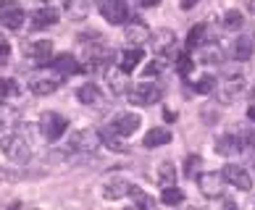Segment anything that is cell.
I'll list each match as a JSON object with an SVG mask.
<instances>
[{
	"mask_svg": "<svg viewBox=\"0 0 255 210\" xmlns=\"http://www.w3.org/2000/svg\"><path fill=\"white\" fill-rule=\"evenodd\" d=\"M21 53H24L29 61H34V66H45V63H50V58H53V42H50V40L24 42V45H21Z\"/></svg>",
	"mask_w": 255,
	"mask_h": 210,
	"instance_id": "obj_7",
	"label": "cell"
},
{
	"mask_svg": "<svg viewBox=\"0 0 255 210\" xmlns=\"http://www.w3.org/2000/svg\"><path fill=\"white\" fill-rule=\"evenodd\" d=\"M248 8H250V13H255V0H250V3H248Z\"/></svg>",
	"mask_w": 255,
	"mask_h": 210,
	"instance_id": "obj_44",
	"label": "cell"
},
{
	"mask_svg": "<svg viewBox=\"0 0 255 210\" xmlns=\"http://www.w3.org/2000/svg\"><path fill=\"white\" fill-rule=\"evenodd\" d=\"M100 139H103V145H106L108 150H113V152H127V145L121 142L124 137H119L111 126H108L106 131H100Z\"/></svg>",
	"mask_w": 255,
	"mask_h": 210,
	"instance_id": "obj_26",
	"label": "cell"
},
{
	"mask_svg": "<svg viewBox=\"0 0 255 210\" xmlns=\"http://www.w3.org/2000/svg\"><path fill=\"white\" fill-rule=\"evenodd\" d=\"M216 76L213 74H205V76H200V79H197L192 87H195V92H200V95H211V92H216Z\"/></svg>",
	"mask_w": 255,
	"mask_h": 210,
	"instance_id": "obj_30",
	"label": "cell"
},
{
	"mask_svg": "<svg viewBox=\"0 0 255 210\" xmlns=\"http://www.w3.org/2000/svg\"><path fill=\"white\" fill-rule=\"evenodd\" d=\"M95 3H98L100 16L106 18L108 24L121 26V24L129 21V5H127V0H95Z\"/></svg>",
	"mask_w": 255,
	"mask_h": 210,
	"instance_id": "obj_3",
	"label": "cell"
},
{
	"mask_svg": "<svg viewBox=\"0 0 255 210\" xmlns=\"http://www.w3.org/2000/svg\"><path fill=\"white\" fill-rule=\"evenodd\" d=\"M0 150H3V155L8 160H13L18 166L29 163V158H32V145L21 134H5L0 139Z\"/></svg>",
	"mask_w": 255,
	"mask_h": 210,
	"instance_id": "obj_1",
	"label": "cell"
},
{
	"mask_svg": "<svg viewBox=\"0 0 255 210\" xmlns=\"http://www.w3.org/2000/svg\"><path fill=\"white\" fill-rule=\"evenodd\" d=\"M8 53H11L8 42H0V63H5V61H8Z\"/></svg>",
	"mask_w": 255,
	"mask_h": 210,
	"instance_id": "obj_39",
	"label": "cell"
},
{
	"mask_svg": "<svg viewBox=\"0 0 255 210\" xmlns=\"http://www.w3.org/2000/svg\"><path fill=\"white\" fill-rule=\"evenodd\" d=\"M158 181H160V184H174V181H176V166L171 163V160H163V163H160L158 166Z\"/></svg>",
	"mask_w": 255,
	"mask_h": 210,
	"instance_id": "obj_28",
	"label": "cell"
},
{
	"mask_svg": "<svg viewBox=\"0 0 255 210\" xmlns=\"http://www.w3.org/2000/svg\"><path fill=\"white\" fill-rule=\"evenodd\" d=\"M166 61L168 58H163V55H158L155 61H150V66H145V76H158L160 71L166 69Z\"/></svg>",
	"mask_w": 255,
	"mask_h": 210,
	"instance_id": "obj_34",
	"label": "cell"
},
{
	"mask_svg": "<svg viewBox=\"0 0 255 210\" xmlns=\"http://www.w3.org/2000/svg\"><path fill=\"white\" fill-rule=\"evenodd\" d=\"M142 61V47H129V50H124L121 53V58H119V69L121 71H127V74H131L137 69V63Z\"/></svg>",
	"mask_w": 255,
	"mask_h": 210,
	"instance_id": "obj_23",
	"label": "cell"
},
{
	"mask_svg": "<svg viewBox=\"0 0 255 210\" xmlns=\"http://www.w3.org/2000/svg\"><path fill=\"white\" fill-rule=\"evenodd\" d=\"M18 123V108L8 105L5 100H0V131H8Z\"/></svg>",
	"mask_w": 255,
	"mask_h": 210,
	"instance_id": "obj_22",
	"label": "cell"
},
{
	"mask_svg": "<svg viewBox=\"0 0 255 210\" xmlns=\"http://www.w3.org/2000/svg\"><path fill=\"white\" fill-rule=\"evenodd\" d=\"M24 18H26V13L16 0H0V24L5 29H18L24 24Z\"/></svg>",
	"mask_w": 255,
	"mask_h": 210,
	"instance_id": "obj_8",
	"label": "cell"
},
{
	"mask_svg": "<svg viewBox=\"0 0 255 210\" xmlns=\"http://www.w3.org/2000/svg\"><path fill=\"white\" fill-rule=\"evenodd\" d=\"M32 26L34 29H45V26H55L58 24V11H55L53 5H45V8H37L32 11Z\"/></svg>",
	"mask_w": 255,
	"mask_h": 210,
	"instance_id": "obj_17",
	"label": "cell"
},
{
	"mask_svg": "<svg viewBox=\"0 0 255 210\" xmlns=\"http://www.w3.org/2000/svg\"><path fill=\"white\" fill-rule=\"evenodd\" d=\"M224 184H226L224 174H216V171H208V174L197 176V187H200V192L205 197H221L224 195Z\"/></svg>",
	"mask_w": 255,
	"mask_h": 210,
	"instance_id": "obj_13",
	"label": "cell"
},
{
	"mask_svg": "<svg viewBox=\"0 0 255 210\" xmlns=\"http://www.w3.org/2000/svg\"><path fill=\"white\" fill-rule=\"evenodd\" d=\"M176 71L182 74V76H187V74L192 71V58H190L187 53H182V55L176 58Z\"/></svg>",
	"mask_w": 255,
	"mask_h": 210,
	"instance_id": "obj_36",
	"label": "cell"
},
{
	"mask_svg": "<svg viewBox=\"0 0 255 210\" xmlns=\"http://www.w3.org/2000/svg\"><path fill=\"white\" fill-rule=\"evenodd\" d=\"M77 98L82 105H100L103 103V95L100 90L95 87V84H82V87L77 90Z\"/></svg>",
	"mask_w": 255,
	"mask_h": 210,
	"instance_id": "obj_25",
	"label": "cell"
},
{
	"mask_svg": "<svg viewBox=\"0 0 255 210\" xmlns=\"http://www.w3.org/2000/svg\"><path fill=\"white\" fill-rule=\"evenodd\" d=\"M50 66H53V69L58 71L61 76H63V79H66V76H71V74H77V71H82V66L77 63V58H74V55H69V53L55 55Z\"/></svg>",
	"mask_w": 255,
	"mask_h": 210,
	"instance_id": "obj_19",
	"label": "cell"
},
{
	"mask_svg": "<svg viewBox=\"0 0 255 210\" xmlns=\"http://www.w3.org/2000/svg\"><path fill=\"white\" fill-rule=\"evenodd\" d=\"M139 123H142V118H139V113H119L116 118L111 121V129L116 131L119 137H131L134 131L139 129Z\"/></svg>",
	"mask_w": 255,
	"mask_h": 210,
	"instance_id": "obj_14",
	"label": "cell"
},
{
	"mask_svg": "<svg viewBox=\"0 0 255 210\" xmlns=\"http://www.w3.org/2000/svg\"><path fill=\"white\" fill-rule=\"evenodd\" d=\"M11 95H18V87L13 79H0V100L11 98Z\"/></svg>",
	"mask_w": 255,
	"mask_h": 210,
	"instance_id": "obj_35",
	"label": "cell"
},
{
	"mask_svg": "<svg viewBox=\"0 0 255 210\" xmlns=\"http://www.w3.org/2000/svg\"><path fill=\"white\" fill-rule=\"evenodd\" d=\"M221 174H224V179H226V184L237 187L240 192H250V189H253V179H250V174H248V171H245L242 166L226 163Z\"/></svg>",
	"mask_w": 255,
	"mask_h": 210,
	"instance_id": "obj_12",
	"label": "cell"
},
{
	"mask_svg": "<svg viewBox=\"0 0 255 210\" xmlns=\"http://www.w3.org/2000/svg\"><path fill=\"white\" fill-rule=\"evenodd\" d=\"M100 131L95 129H77V131H71L69 134V147L71 152H92V150H98L100 147Z\"/></svg>",
	"mask_w": 255,
	"mask_h": 210,
	"instance_id": "obj_4",
	"label": "cell"
},
{
	"mask_svg": "<svg viewBox=\"0 0 255 210\" xmlns=\"http://www.w3.org/2000/svg\"><path fill=\"white\" fill-rule=\"evenodd\" d=\"M205 24H197V26H192L190 29V34H187V47H190V50H195V47H200L205 40Z\"/></svg>",
	"mask_w": 255,
	"mask_h": 210,
	"instance_id": "obj_31",
	"label": "cell"
},
{
	"mask_svg": "<svg viewBox=\"0 0 255 210\" xmlns=\"http://www.w3.org/2000/svg\"><path fill=\"white\" fill-rule=\"evenodd\" d=\"M66 118L58 116L55 110H45L42 116H40V134L48 139V142H55V139H61L66 134Z\"/></svg>",
	"mask_w": 255,
	"mask_h": 210,
	"instance_id": "obj_5",
	"label": "cell"
},
{
	"mask_svg": "<svg viewBox=\"0 0 255 210\" xmlns=\"http://www.w3.org/2000/svg\"><path fill=\"white\" fill-rule=\"evenodd\" d=\"M242 24H245V16L240 13V11H226L224 13V29L226 32H237V29H242Z\"/></svg>",
	"mask_w": 255,
	"mask_h": 210,
	"instance_id": "obj_29",
	"label": "cell"
},
{
	"mask_svg": "<svg viewBox=\"0 0 255 210\" xmlns=\"http://www.w3.org/2000/svg\"><path fill=\"white\" fill-rule=\"evenodd\" d=\"M21 174H13V171H0V181H18Z\"/></svg>",
	"mask_w": 255,
	"mask_h": 210,
	"instance_id": "obj_37",
	"label": "cell"
},
{
	"mask_svg": "<svg viewBox=\"0 0 255 210\" xmlns=\"http://www.w3.org/2000/svg\"><path fill=\"white\" fill-rule=\"evenodd\" d=\"M127 98L131 105H155L160 98H163V90H160V84L155 82H137V84H131L129 92H127Z\"/></svg>",
	"mask_w": 255,
	"mask_h": 210,
	"instance_id": "obj_2",
	"label": "cell"
},
{
	"mask_svg": "<svg viewBox=\"0 0 255 210\" xmlns=\"http://www.w3.org/2000/svg\"><path fill=\"white\" fill-rule=\"evenodd\" d=\"M129 195H131V200H134L139 208H155V200H153V197H147L142 189L134 187V184H131V192H129Z\"/></svg>",
	"mask_w": 255,
	"mask_h": 210,
	"instance_id": "obj_32",
	"label": "cell"
},
{
	"mask_svg": "<svg viewBox=\"0 0 255 210\" xmlns=\"http://www.w3.org/2000/svg\"><path fill=\"white\" fill-rule=\"evenodd\" d=\"M242 92H245V79H242V76H237V79L232 76V79H226V82H221V84H216V100L224 103V105L234 103Z\"/></svg>",
	"mask_w": 255,
	"mask_h": 210,
	"instance_id": "obj_10",
	"label": "cell"
},
{
	"mask_svg": "<svg viewBox=\"0 0 255 210\" xmlns=\"http://www.w3.org/2000/svg\"><path fill=\"white\" fill-rule=\"evenodd\" d=\"M242 142H245V145H250V147L255 150V131H245V134H242Z\"/></svg>",
	"mask_w": 255,
	"mask_h": 210,
	"instance_id": "obj_38",
	"label": "cell"
},
{
	"mask_svg": "<svg viewBox=\"0 0 255 210\" xmlns=\"http://www.w3.org/2000/svg\"><path fill=\"white\" fill-rule=\"evenodd\" d=\"M163 116H166V121H176V113H171V110H163Z\"/></svg>",
	"mask_w": 255,
	"mask_h": 210,
	"instance_id": "obj_42",
	"label": "cell"
},
{
	"mask_svg": "<svg viewBox=\"0 0 255 210\" xmlns=\"http://www.w3.org/2000/svg\"><path fill=\"white\" fill-rule=\"evenodd\" d=\"M108 82H111V92L113 95H127L129 87H127V71L121 69H108Z\"/></svg>",
	"mask_w": 255,
	"mask_h": 210,
	"instance_id": "obj_24",
	"label": "cell"
},
{
	"mask_svg": "<svg viewBox=\"0 0 255 210\" xmlns=\"http://www.w3.org/2000/svg\"><path fill=\"white\" fill-rule=\"evenodd\" d=\"M197 3V0H182V8H192Z\"/></svg>",
	"mask_w": 255,
	"mask_h": 210,
	"instance_id": "obj_43",
	"label": "cell"
},
{
	"mask_svg": "<svg viewBox=\"0 0 255 210\" xmlns=\"http://www.w3.org/2000/svg\"><path fill=\"white\" fill-rule=\"evenodd\" d=\"M129 192H131V184H129L127 179H119V176H113V179H108L106 184H103V197L111 200V203H116V200L127 197Z\"/></svg>",
	"mask_w": 255,
	"mask_h": 210,
	"instance_id": "obj_15",
	"label": "cell"
},
{
	"mask_svg": "<svg viewBox=\"0 0 255 210\" xmlns=\"http://www.w3.org/2000/svg\"><path fill=\"white\" fill-rule=\"evenodd\" d=\"M248 118L255 123V105H250V108H248Z\"/></svg>",
	"mask_w": 255,
	"mask_h": 210,
	"instance_id": "obj_41",
	"label": "cell"
},
{
	"mask_svg": "<svg viewBox=\"0 0 255 210\" xmlns=\"http://www.w3.org/2000/svg\"><path fill=\"white\" fill-rule=\"evenodd\" d=\"M137 3L142 5V8H155V5L160 3V0H137Z\"/></svg>",
	"mask_w": 255,
	"mask_h": 210,
	"instance_id": "obj_40",
	"label": "cell"
},
{
	"mask_svg": "<svg viewBox=\"0 0 255 210\" xmlns=\"http://www.w3.org/2000/svg\"><path fill=\"white\" fill-rule=\"evenodd\" d=\"M255 53V42L250 37H237V40L232 42V58L234 61H250Z\"/></svg>",
	"mask_w": 255,
	"mask_h": 210,
	"instance_id": "obj_21",
	"label": "cell"
},
{
	"mask_svg": "<svg viewBox=\"0 0 255 210\" xmlns=\"http://www.w3.org/2000/svg\"><path fill=\"white\" fill-rule=\"evenodd\" d=\"M171 142V131H168L166 126H153L145 134V139H142V145L147 147V150H153V147H163V145H168Z\"/></svg>",
	"mask_w": 255,
	"mask_h": 210,
	"instance_id": "obj_20",
	"label": "cell"
},
{
	"mask_svg": "<svg viewBox=\"0 0 255 210\" xmlns=\"http://www.w3.org/2000/svg\"><path fill=\"white\" fill-rule=\"evenodd\" d=\"M160 203L163 205H182L184 203V192L176 184H166L163 192H160Z\"/></svg>",
	"mask_w": 255,
	"mask_h": 210,
	"instance_id": "obj_27",
	"label": "cell"
},
{
	"mask_svg": "<svg viewBox=\"0 0 255 210\" xmlns=\"http://www.w3.org/2000/svg\"><path fill=\"white\" fill-rule=\"evenodd\" d=\"M150 45H153V53L155 55H163V58H171L174 50H176V34L171 29H158L153 32V37H150Z\"/></svg>",
	"mask_w": 255,
	"mask_h": 210,
	"instance_id": "obj_11",
	"label": "cell"
},
{
	"mask_svg": "<svg viewBox=\"0 0 255 210\" xmlns=\"http://www.w3.org/2000/svg\"><path fill=\"white\" fill-rule=\"evenodd\" d=\"M150 37H153V32H150V26L145 21H139V18H131V21H127L124 26V40L129 42V47H142L150 42Z\"/></svg>",
	"mask_w": 255,
	"mask_h": 210,
	"instance_id": "obj_9",
	"label": "cell"
},
{
	"mask_svg": "<svg viewBox=\"0 0 255 210\" xmlns=\"http://www.w3.org/2000/svg\"><path fill=\"white\" fill-rule=\"evenodd\" d=\"M195 55L203 66H219L224 61V50L216 42H203L200 47H195Z\"/></svg>",
	"mask_w": 255,
	"mask_h": 210,
	"instance_id": "obj_16",
	"label": "cell"
},
{
	"mask_svg": "<svg viewBox=\"0 0 255 210\" xmlns=\"http://www.w3.org/2000/svg\"><path fill=\"white\" fill-rule=\"evenodd\" d=\"M242 137H237V134H224V137H219L216 139V152L219 155H224V158H232V155H237V152L242 150Z\"/></svg>",
	"mask_w": 255,
	"mask_h": 210,
	"instance_id": "obj_18",
	"label": "cell"
},
{
	"mask_svg": "<svg viewBox=\"0 0 255 210\" xmlns=\"http://www.w3.org/2000/svg\"><path fill=\"white\" fill-rule=\"evenodd\" d=\"M63 82V76L58 74L50 66V71H45V74H37L32 76V82H29V90L37 95V98H45V95H53L55 90H58V84Z\"/></svg>",
	"mask_w": 255,
	"mask_h": 210,
	"instance_id": "obj_6",
	"label": "cell"
},
{
	"mask_svg": "<svg viewBox=\"0 0 255 210\" xmlns=\"http://www.w3.org/2000/svg\"><path fill=\"white\" fill-rule=\"evenodd\" d=\"M84 3H90V0H66V11H69L74 18H82L84 11H87V5Z\"/></svg>",
	"mask_w": 255,
	"mask_h": 210,
	"instance_id": "obj_33",
	"label": "cell"
}]
</instances>
